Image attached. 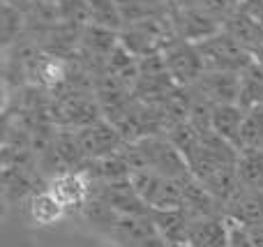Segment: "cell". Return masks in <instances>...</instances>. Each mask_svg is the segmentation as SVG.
Wrapping results in <instances>:
<instances>
[{
    "label": "cell",
    "instance_id": "30bf717a",
    "mask_svg": "<svg viewBox=\"0 0 263 247\" xmlns=\"http://www.w3.org/2000/svg\"><path fill=\"white\" fill-rule=\"evenodd\" d=\"M245 113L240 104H217L213 106L210 113V127L217 137H222L227 143H231L236 150H240V137H242V125H245Z\"/></svg>",
    "mask_w": 263,
    "mask_h": 247
},
{
    "label": "cell",
    "instance_id": "ac0fdd59",
    "mask_svg": "<svg viewBox=\"0 0 263 247\" xmlns=\"http://www.w3.org/2000/svg\"><path fill=\"white\" fill-rule=\"evenodd\" d=\"M90 7V23L111 30H123V16L118 9V0H88Z\"/></svg>",
    "mask_w": 263,
    "mask_h": 247
},
{
    "label": "cell",
    "instance_id": "ba28073f",
    "mask_svg": "<svg viewBox=\"0 0 263 247\" xmlns=\"http://www.w3.org/2000/svg\"><path fill=\"white\" fill-rule=\"evenodd\" d=\"M92 197L104 201L118 215H150V208L143 203L132 180H116V183H95Z\"/></svg>",
    "mask_w": 263,
    "mask_h": 247
},
{
    "label": "cell",
    "instance_id": "603a6c76",
    "mask_svg": "<svg viewBox=\"0 0 263 247\" xmlns=\"http://www.w3.org/2000/svg\"><path fill=\"white\" fill-rule=\"evenodd\" d=\"M5 3H9V5H16V7L26 9L28 5H32V3H35V0H5Z\"/></svg>",
    "mask_w": 263,
    "mask_h": 247
},
{
    "label": "cell",
    "instance_id": "277c9868",
    "mask_svg": "<svg viewBox=\"0 0 263 247\" xmlns=\"http://www.w3.org/2000/svg\"><path fill=\"white\" fill-rule=\"evenodd\" d=\"M44 187L58 199V203L67 211V215L72 213H81L86 208V203L92 199V185L90 176L83 169H72V171H60V174L46 178Z\"/></svg>",
    "mask_w": 263,
    "mask_h": 247
},
{
    "label": "cell",
    "instance_id": "8992f818",
    "mask_svg": "<svg viewBox=\"0 0 263 247\" xmlns=\"http://www.w3.org/2000/svg\"><path fill=\"white\" fill-rule=\"evenodd\" d=\"M77 134V143L81 148V155L86 162L92 160H102V157H111L116 153H120V148L125 146V139L123 134L118 132L114 123L109 120H100V123L90 125V127H83L79 129Z\"/></svg>",
    "mask_w": 263,
    "mask_h": 247
},
{
    "label": "cell",
    "instance_id": "cb8c5ba5",
    "mask_svg": "<svg viewBox=\"0 0 263 247\" xmlns=\"http://www.w3.org/2000/svg\"><path fill=\"white\" fill-rule=\"evenodd\" d=\"M261 104H263V100H261Z\"/></svg>",
    "mask_w": 263,
    "mask_h": 247
},
{
    "label": "cell",
    "instance_id": "5b68a950",
    "mask_svg": "<svg viewBox=\"0 0 263 247\" xmlns=\"http://www.w3.org/2000/svg\"><path fill=\"white\" fill-rule=\"evenodd\" d=\"M162 58H164V67H166L168 77L182 88H190L205 72L196 44L180 40V37H176L171 44H166V49L162 51Z\"/></svg>",
    "mask_w": 263,
    "mask_h": 247
},
{
    "label": "cell",
    "instance_id": "e0dca14e",
    "mask_svg": "<svg viewBox=\"0 0 263 247\" xmlns=\"http://www.w3.org/2000/svg\"><path fill=\"white\" fill-rule=\"evenodd\" d=\"M240 150L263 153V104L247 109L240 137Z\"/></svg>",
    "mask_w": 263,
    "mask_h": 247
},
{
    "label": "cell",
    "instance_id": "44dd1931",
    "mask_svg": "<svg viewBox=\"0 0 263 247\" xmlns=\"http://www.w3.org/2000/svg\"><path fill=\"white\" fill-rule=\"evenodd\" d=\"M250 236H252V245H254V247H263V226L250 229Z\"/></svg>",
    "mask_w": 263,
    "mask_h": 247
},
{
    "label": "cell",
    "instance_id": "7a4b0ae2",
    "mask_svg": "<svg viewBox=\"0 0 263 247\" xmlns=\"http://www.w3.org/2000/svg\"><path fill=\"white\" fill-rule=\"evenodd\" d=\"M129 180L150 213L182 211V180H171L150 169L134 171Z\"/></svg>",
    "mask_w": 263,
    "mask_h": 247
},
{
    "label": "cell",
    "instance_id": "4fadbf2b",
    "mask_svg": "<svg viewBox=\"0 0 263 247\" xmlns=\"http://www.w3.org/2000/svg\"><path fill=\"white\" fill-rule=\"evenodd\" d=\"M222 30H227L233 40H238L242 46H247L250 51L263 42V26L256 21L254 16H250L247 12H242L240 7L224 18Z\"/></svg>",
    "mask_w": 263,
    "mask_h": 247
},
{
    "label": "cell",
    "instance_id": "ffe728a7",
    "mask_svg": "<svg viewBox=\"0 0 263 247\" xmlns=\"http://www.w3.org/2000/svg\"><path fill=\"white\" fill-rule=\"evenodd\" d=\"M229 247H254L252 245L250 229L229 220Z\"/></svg>",
    "mask_w": 263,
    "mask_h": 247
},
{
    "label": "cell",
    "instance_id": "9c48e42d",
    "mask_svg": "<svg viewBox=\"0 0 263 247\" xmlns=\"http://www.w3.org/2000/svg\"><path fill=\"white\" fill-rule=\"evenodd\" d=\"M227 220L245 226V229H256L263 226V192H250V189H238L224 206Z\"/></svg>",
    "mask_w": 263,
    "mask_h": 247
},
{
    "label": "cell",
    "instance_id": "7c38bea8",
    "mask_svg": "<svg viewBox=\"0 0 263 247\" xmlns=\"http://www.w3.org/2000/svg\"><path fill=\"white\" fill-rule=\"evenodd\" d=\"M187 247H229V220L227 215H213L192 220Z\"/></svg>",
    "mask_w": 263,
    "mask_h": 247
},
{
    "label": "cell",
    "instance_id": "8fae6325",
    "mask_svg": "<svg viewBox=\"0 0 263 247\" xmlns=\"http://www.w3.org/2000/svg\"><path fill=\"white\" fill-rule=\"evenodd\" d=\"M26 213H28V220L35 226H40V229L55 226L67 217V211L60 206L58 199L46 187L37 189L35 194H30V197L26 199Z\"/></svg>",
    "mask_w": 263,
    "mask_h": 247
},
{
    "label": "cell",
    "instance_id": "3957f363",
    "mask_svg": "<svg viewBox=\"0 0 263 247\" xmlns=\"http://www.w3.org/2000/svg\"><path fill=\"white\" fill-rule=\"evenodd\" d=\"M104 236L116 247H168L150 215H118Z\"/></svg>",
    "mask_w": 263,
    "mask_h": 247
},
{
    "label": "cell",
    "instance_id": "6da1fadb",
    "mask_svg": "<svg viewBox=\"0 0 263 247\" xmlns=\"http://www.w3.org/2000/svg\"><path fill=\"white\" fill-rule=\"evenodd\" d=\"M205 72H224V74H240L250 67L252 53L247 46L233 40L227 30H219L205 40L196 42Z\"/></svg>",
    "mask_w": 263,
    "mask_h": 247
},
{
    "label": "cell",
    "instance_id": "7402d4cb",
    "mask_svg": "<svg viewBox=\"0 0 263 247\" xmlns=\"http://www.w3.org/2000/svg\"><path fill=\"white\" fill-rule=\"evenodd\" d=\"M250 53H252V63H256L259 67H263V42H261L259 46H254Z\"/></svg>",
    "mask_w": 263,
    "mask_h": 247
},
{
    "label": "cell",
    "instance_id": "52a82bcc",
    "mask_svg": "<svg viewBox=\"0 0 263 247\" xmlns=\"http://www.w3.org/2000/svg\"><path fill=\"white\" fill-rule=\"evenodd\" d=\"M190 95L194 100L208 102V104H238L240 100V74H224V72H203V77L192 83Z\"/></svg>",
    "mask_w": 263,
    "mask_h": 247
},
{
    "label": "cell",
    "instance_id": "9a60e30c",
    "mask_svg": "<svg viewBox=\"0 0 263 247\" xmlns=\"http://www.w3.org/2000/svg\"><path fill=\"white\" fill-rule=\"evenodd\" d=\"M238 189L263 192V153L240 150V157H238Z\"/></svg>",
    "mask_w": 263,
    "mask_h": 247
},
{
    "label": "cell",
    "instance_id": "5bb4252c",
    "mask_svg": "<svg viewBox=\"0 0 263 247\" xmlns=\"http://www.w3.org/2000/svg\"><path fill=\"white\" fill-rule=\"evenodd\" d=\"M150 220L162 234V238L168 245H187L192 220L185 211H164V213H150Z\"/></svg>",
    "mask_w": 263,
    "mask_h": 247
},
{
    "label": "cell",
    "instance_id": "d6986e66",
    "mask_svg": "<svg viewBox=\"0 0 263 247\" xmlns=\"http://www.w3.org/2000/svg\"><path fill=\"white\" fill-rule=\"evenodd\" d=\"M26 26H28L26 9L16 7V5L3 3V44H5V49L16 44Z\"/></svg>",
    "mask_w": 263,
    "mask_h": 247
},
{
    "label": "cell",
    "instance_id": "2e32d148",
    "mask_svg": "<svg viewBox=\"0 0 263 247\" xmlns=\"http://www.w3.org/2000/svg\"><path fill=\"white\" fill-rule=\"evenodd\" d=\"M263 100V67L256 63H250L245 72H240V100L238 104L242 109H252V106L261 104Z\"/></svg>",
    "mask_w": 263,
    "mask_h": 247
}]
</instances>
